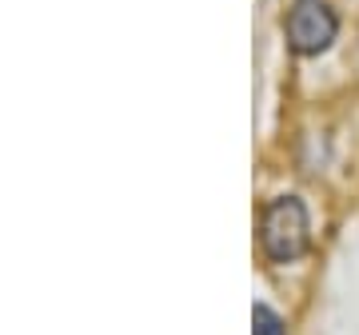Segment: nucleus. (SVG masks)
<instances>
[{
  "mask_svg": "<svg viewBox=\"0 0 359 335\" xmlns=\"http://www.w3.org/2000/svg\"><path fill=\"white\" fill-rule=\"evenodd\" d=\"M259 244L268 259L287 264V259L308 252V207L299 196H271L259 212Z\"/></svg>",
  "mask_w": 359,
  "mask_h": 335,
  "instance_id": "f257e3e1",
  "label": "nucleus"
},
{
  "mask_svg": "<svg viewBox=\"0 0 359 335\" xmlns=\"http://www.w3.org/2000/svg\"><path fill=\"white\" fill-rule=\"evenodd\" d=\"M283 28H287V40L295 52H323L335 40L339 16L327 0H292Z\"/></svg>",
  "mask_w": 359,
  "mask_h": 335,
  "instance_id": "f03ea898",
  "label": "nucleus"
},
{
  "mask_svg": "<svg viewBox=\"0 0 359 335\" xmlns=\"http://www.w3.org/2000/svg\"><path fill=\"white\" fill-rule=\"evenodd\" d=\"M252 335H287V323L280 320V311L271 303H256L252 308Z\"/></svg>",
  "mask_w": 359,
  "mask_h": 335,
  "instance_id": "7ed1b4c3",
  "label": "nucleus"
}]
</instances>
